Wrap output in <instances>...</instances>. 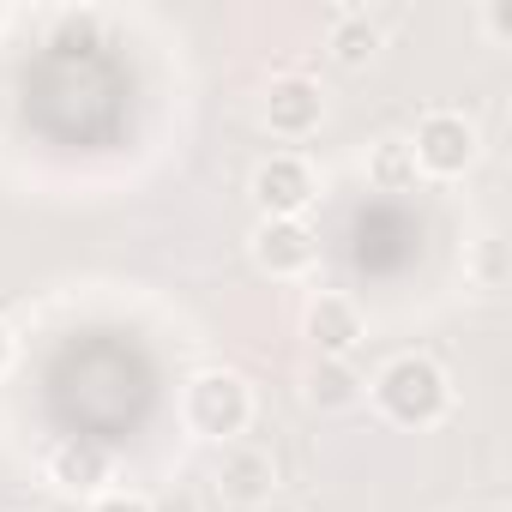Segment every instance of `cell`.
Segmentation results:
<instances>
[{"label": "cell", "instance_id": "obj_7", "mask_svg": "<svg viewBox=\"0 0 512 512\" xmlns=\"http://www.w3.org/2000/svg\"><path fill=\"white\" fill-rule=\"evenodd\" d=\"M217 494L229 506H241V512H260L266 500H278V464H272V452L247 446V440L217 446Z\"/></svg>", "mask_w": 512, "mask_h": 512}, {"label": "cell", "instance_id": "obj_16", "mask_svg": "<svg viewBox=\"0 0 512 512\" xmlns=\"http://www.w3.org/2000/svg\"><path fill=\"white\" fill-rule=\"evenodd\" d=\"M151 512H199V500H193L187 488H169V494H157V500H151Z\"/></svg>", "mask_w": 512, "mask_h": 512}, {"label": "cell", "instance_id": "obj_2", "mask_svg": "<svg viewBox=\"0 0 512 512\" xmlns=\"http://www.w3.org/2000/svg\"><path fill=\"white\" fill-rule=\"evenodd\" d=\"M181 422L211 446H235L253 422V386L235 368H199L181 392Z\"/></svg>", "mask_w": 512, "mask_h": 512}, {"label": "cell", "instance_id": "obj_4", "mask_svg": "<svg viewBox=\"0 0 512 512\" xmlns=\"http://www.w3.org/2000/svg\"><path fill=\"white\" fill-rule=\"evenodd\" d=\"M247 253H253V266H260L266 278L296 284L320 260V235L308 229V217H260L253 235H247Z\"/></svg>", "mask_w": 512, "mask_h": 512}, {"label": "cell", "instance_id": "obj_19", "mask_svg": "<svg viewBox=\"0 0 512 512\" xmlns=\"http://www.w3.org/2000/svg\"><path fill=\"white\" fill-rule=\"evenodd\" d=\"M260 512H302V506H290V500H266Z\"/></svg>", "mask_w": 512, "mask_h": 512}, {"label": "cell", "instance_id": "obj_6", "mask_svg": "<svg viewBox=\"0 0 512 512\" xmlns=\"http://www.w3.org/2000/svg\"><path fill=\"white\" fill-rule=\"evenodd\" d=\"M260 115H266L272 139H290V145H296V139H314L320 121H326V91H320L308 73H278V79L266 85Z\"/></svg>", "mask_w": 512, "mask_h": 512}, {"label": "cell", "instance_id": "obj_5", "mask_svg": "<svg viewBox=\"0 0 512 512\" xmlns=\"http://www.w3.org/2000/svg\"><path fill=\"white\" fill-rule=\"evenodd\" d=\"M247 193H253V205H260V217H308V205L320 199V175H314L308 157L272 151L260 169H253Z\"/></svg>", "mask_w": 512, "mask_h": 512}, {"label": "cell", "instance_id": "obj_20", "mask_svg": "<svg viewBox=\"0 0 512 512\" xmlns=\"http://www.w3.org/2000/svg\"><path fill=\"white\" fill-rule=\"evenodd\" d=\"M0 25H7V7H0Z\"/></svg>", "mask_w": 512, "mask_h": 512}, {"label": "cell", "instance_id": "obj_3", "mask_svg": "<svg viewBox=\"0 0 512 512\" xmlns=\"http://www.w3.org/2000/svg\"><path fill=\"white\" fill-rule=\"evenodd\" d=\"M410 157H416V175H434V181H458L476 169L482 157V139H476V121L458 115V109H428L416 121V139H404Z\"/></svg>", "mask_w": 512, "mask_h": 512}, {"label": "cell", "instance_id": "obj_18", "mask_svg": "<svg viewBox=\"0 0 512 512\" xmlns=\"http://www.w3.org/2000/svg\"><path fill=\"white\" fill-rule=\"evenodd\" d=\"M7 368H13V326L0 320V374H7Z\"/></svg>", "mask_w": 512, "mask_h": 512}, {"label": "cell", "instance_id": "obj_14", "mask_svg": "<svg viewBox=\"0 0 512 512\" xmlns=\"http://www.w3.org/2000/svg\"><path fill=\"white\" fill-rule=\"evenodd\" d=\"M91 512H151V500L145 494H97Z\"/></svg>", "mask_w": 512, "mask_h": 512}, {"label": "cell", "instance_id": "obj_17", "mask_svg": "<svg viewBox=\"0 0 512 512\" xmlns=\"http://www.w3.org/2000/svg\"><path fill=\"white\" fill-rule=\"evenodd\" d=\"M476 272H482V284H488V290L500 284V241H488V247L476 253Z\"/></svg>", "mask_w": 512, "mask_h": 512}, {"label": "cell", "instance_id": "obj_8", "mask_svg": "<svg viewBox=\"0 0 512 512\" xmlns=\"http://www.w3.org/2000/svg\"><path fill=\"white\" fill-rule=\"evenodd\" d=\"M302 332H308L314 356H326V362H350V356H356V344L368 338V320H362V308H356L350 296L320 290V296L302 308Z\"/></svg>", "mask_w": 512, "mask_h": 512}, {"label": "cell", "instance_id": "obj_10", "mask_svg": "<svg viewBox=\"0 0 512 512\" xmlns=\"http://www.w3.org/2000/svg\"><path fill=\"white\" fill-rule=\"evenodd\" d=\"M326 49H332V61L338 67H368L374 55H380V25L368 19V13H356V7H338L332 13V25H326Z\"/></svg>", "mask_w": 512, "mask_h": 512}, {"label": "cell", "instance_id": "obj_12", "mask_svg": "<svg viewBox=\"0 0 512 512\" xmlns=\"http://www.w3.org/2000/svg\"><path fill=\"white\" fill-rule=\"evenodd\" d=\"M368 181H374L380 193L416 187V157H410V145H404V139H380V145L368 151Z\"/></svg>", "mask_w": 512, "mask_h": 512}, {"label": "cell", "instance_id": "obj_11", "mask_svg": "<svg viewBox=\"0 0 512 512\" xmlns=\"http://www.w3.org/2000/svg\"><path fill=\"white\" fill-rule=\"evenodd\" d=\"M362 398V374L350 362H326L314 356V374H308V404L314 410H350Z\"/></svg>", "mask_w": 512, "mask_h": 512}, {"label": "cell", "instance_id": "obj_1", "mask_svg": "<svg viewBox=\"0 0 512 512\" xmlns=\"http://www.w3.org/2000/svg\"><path fill=\"white\" fill-rule=\"evenodd\" d=\"M374 404H380V416L392 428H434L452 410V380H446V368L434 356L404 350L374 374Z\"/></svg>", "mask_w": 512, "mask_h": 512}, {"label": "cell", "instance_id": "obj_9", "mask_svg": "<svg viewBox=\"0 0 512 512\" xmlns=\"http://www.w3.org/2000/svg\"><path fill=\"white\" fill-rule=\"evenodd\" d=\"M49 482L61 488V494H103L109 488V476H115V458H109V446L103 440H85V434H73V440H55L49 446Z\"/></svg>", "mask_w": 512, "mask_h": 512}, {"label": "cell", "instance_id": "obj_13", "mask_svg": "<svg viewBox=\"0 0 512 512\" xmlns=\"http://www.w3.org/2000/svg\"><path fill=\"white\" fill-rule=\"evenodd\" d=\"M97 31H103V19L85 7V13H61L55 19V49H97Z\"/></svg>", "mask_w": 512, "mask_h": 512}, {"label": "cell", "instance_id": "obj_15", "mask_svg": "<svg viewBox=\"0 0 512 512\" xmlns=\"http://www.w3.org/2000/svg\"><path fill=\"white\" fill-rule=\"evenodd\" d=\"M482 25H488V37H494V43H506V37H512V7H506V0L482 7Z\"/></svg>", "mask_w": 512, "mask_h": 512}]
</instances>
